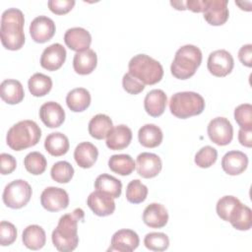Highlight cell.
<instances>
[{"label":"cell","mask_w":252,"mask_h":252,"mask_svg":"<svg viewBox=\"0 0 252 252\" xmlns=\"http://www.w3.org/2000/svg\"><path fill=\"white\" fill-rule=\"evenodd\" d=\"M85 213L81 208L75 209L72 213L63 215L57 226L51 234L52 243L58 251L70 252L77 248L79 243L78 222L83 220Z\"/></svg>","instance_id":"cell-1"},{"label":"cell","mask_w":252,"mask_h":252,"mask_svg":"<svg viewBox=\"0 0 252 252\" xmlns=\"http://www.w3.org/2000/svg\"><path fill=\"white\" fill-rule=\"evenodd\" d=\"M25 18L21 10L9 8L2 13L0 36L3 46L8 50H19L24 46Z\"/></svg>","instance_id":"cell-2"},{"label":"cell","mask_w":252,"mask_h":252,"mask_svg":"<svg viewBox=\"0 0 252 252\" xmlns=\"http://www.w3.org/2000/svg\"><path fill=\"white\" fill-rule=\"evenodd\" d=\"M41 137V129L32 120H22L7 132V145L14 151H23L35 146Z\"/></svg>","instance_id":"cell-3"},{"label":"cell","mask_w":252,"mask_h":252,"mask_svg":"<svg viewBox=\"0 0 252 252\" xmlns=\"http://www.w3.org/2000/svg\"><path fill=\"white\" fill-rule=\"evenodd\" d=\"M202 63V51L193 44L181 46L176 52L170 66L171 74L179 80L191 78Z\"/></svg>","instance_id":"cell-4"},{"label":"cell","mask_w":252,"mask_h":252,"mask_svg":"<svg viewBox=\"0 0 252 252\" xmlns=\"http://www.w3.org/2000/svg\"><path fill=\"white\" fill-rule=\"evenodd\" d=\"M129 74L144 85H155L162 79L163 68L156 59L146 54H137L128 64Z\"/></svg>","instance_id":"cell-5"},{"label":"cell","mask_w":252,"mask_h":252,"mask_svg":"<svg viewBox=\"0 0 252 252\" xmlns=\"http://www.w3.org/2000/svg\"><path fill=\"white\" fill-rule=\"evenodd\" d=\"M205 109L204 97L195 92H179L169 100V110L177 118L185 119L201 114Z\"/></svg>","instance_id":"cell-6"},{"label":"cell","mask_w":252,"mask_h":252,"mask_svg":"<svg viewBox=\"0 0 252 252\" xmlns=\"http://www.w3.org/2000/svg\"><path fill=\"white\" fill-rule=\"evenodd\" d=\"M32 190L31 185L23 179H17L4 188L2 199L4 204L11 209H21L31 200Z\"/></svg>","instance_id":"cell-7"},{"label":"cell","mask_w":252,"mask_h":252,"mask_svg":"<svg viewBox=\"0 0 252 252\" xmlns=\"http://www.w3.org/2000/svg\"><path fill=\"white\" fill-rule=\"evenodd\" d=\"M210 140L218 146L228 145L233 138V127L225 117H216L210 121L207 128Z\"/></svg>","instance_id":"cell-8"},{"label":"cell","mask_w":252,"mask_h":252,"mask_svg":"<svg viewBox=\"0 0 252 252\" xmlns=\"http://www.w3.org/2000/svg\"><path fill=\"white\" fill-rule=\"evenodd\" d=\"M233 66V57L225 49L215 50L208 57L207 67L213 76L225 77L232 71Z\"/></svg>","instance_id":"cell-9"},{"label":"cell","mask_w":252,"mask_h":252,"mask_svg":"<svg viewBox=\"0 0 252 252\" xmlns=\"http://www.w3.org/2000/svg\"><path fill=\"white\" fill-rule=\"evenodd\" d=\"M41 206L48 212L64 210L69 205L68 193L59 187H47L40 195Z\"/></svg>","instance_id":"cell-10"},{"label":"cell","mask_w":252,"mask_h":252,"mask_svg":"<svg viewBox=\"0 0 252 252\" xmlns=\"http://www.w3.org/2000/svg\"><path fill=\"white\" fill-rule=\"evenodd\" d=\"M56 28L54 22L46 16H38L34 18L30 25V33L32 38L37 43H44L50 40Z\"/></svg>","instance_id":"cell-11"},{"label":"cell","mask_w":252,"mask_h":252,"mask_svg":"<svg viewBox=\"0 0 252 252\" xmlns=\"http://www.w3.org/2000/svg\"><path fill=\"white\" fill-rule=\"evenodd\" d=\"M140 243V238L137 232L132 229H119L111 237V245L109 251L132 252Z\"/></svg>","instance_id":"cell-12"},{"label":"cell","mask_w":252,"mask_h":252,"mask_svg":"<svg viewBox=\"0 0 252 252\" xmlns=\"http://www.w3.org/2000/svg\"><path fill=\"white\" fill-rule=\"evenodd\" d=\"M66 49L60 43H53L42 51L40 66L47 71H56L62 67L66 60Z\"/></svg>","instance_id":"cell-13"},{"label":"cell","mask_w":252,"mask_h":252,"mask_svg":"<svg viewBox=\"0 0 252 252\" xmlns=\"http://www.w3.org/2000/svg\"><path fill=\"white\" fill-rule=\"evenodd\" d=\"M162 168L160 158L153 153H142L137 157L136 169L143 178L156 177Z\"/></svg>","instance_id":"cell-14"},{"label":"cell","mask_w":252,"mask_h":252,"mask_svg":"<svg viewBox=\"0 0 252 252\" xmlns=\"http://www.w3.org/2000/svg\"><path fill=\"white\" fill-rule=\"evenodd\" d=\"M87 204L93 213L98 217L109 216L115 211L114 199L98 190H95L89 195Z\"/></svg>","instance_id":"cell-15"},{"label":"cell","mask_w":252,"mask_h":252,"mask_svg":"<svg viewBox=\"0 0 252 252\" xmlns=\"http://www.w3.org/2000/svg\"><path fill=\"white\" fill-rule=\"evenodd\" d=\"M227 0H208L204 14L205 21L211 26H221L228 20Z\"/></svg>","instance_id":"cell-16"},{"label":"cell","mask_w":252,"mask_h":252,"mask_svg":"<svg viewBox=\"0 0 252 252\" xmlns=\"http://www.w3.org/2000/svg\"><path fill=\"white\" fill-rule=\"evenodd\" d=\"M65 44L76 52L89 49L92 43L91 33L84 28L75 27L68 29L64 34Z\"/></svg>","instance_id":"cell-17"},{"label":"cell","mask_w":252,"mask_h":252,"mask_svg":"<svg viewBox=\"0 0 252 252\" xmlns=\"http://www.w3.org/2000/svg\"><path fill=\"white\" fill-rule=\"evenodd\" d=\"M39 118L48 128H57L65 120V111L58 102L47 101L39 108Z\"/></svg>","instance_id":"cell-18"},{"label":"cell","mask_w":252,"mask_h":252,"mask_svg":"<svg viewBox=\"0 0 252 252\" xmlns=\"http://www.w3.org/2000/svg\"><path fill=\"white\" fill-rule=\"evenodd\" d=\"M247 165L248 158L240 151L227 152L221 158V167L228 175H238L244 172Z\"/></svg>","instance_id":"cell-19"},{"label":"cell","mask_w":252,"mask_h":252,"mask_svg":"<svg viewBox=\"0 0 252 252\" xmlns=\"http://www.w3.org/2000/svg\"><path fill=\"white\" fill-rule=\"evenodd\" d=\"M143 221L152 228H161L168 221V213L163 205L152 203L143 212Z\"/></svg>","instance_id":"cell-20"},{"label":"cell","mask_w":252,"mask_h":252,"mask_svg":"<svg viewBox=\"0 0 252 252\" xmlns=\"http://www.w3.org/2000/svg\"><path fill=\"white\" fill-rule=\"evenodd\" d=\"M167 103V96L162 90L155 89L150 91L144 99V108L146 112L152 117L160 116Z\"/></svg>","instance_id":"cell-21"},{"label":"cell","mask_w":252,"mask_h":252,"mask_svg":"<svg viewBox=\"0 0 252 252\" xmlns=\"http://www.w3.org/2000/svg\"><path fill=\"white\" fill-rule=\"evenodd\" d=\"M132 141V131L131 129L120 124L111 130V132L106 137V146L112 151H120L127 148Z\"/></svg>","instance_id":"cell-22"},{"label":"cell","mask_w":252,"mask_h":252,"mask_svg":"<svg viewBox=\"0 0 252 252\" xmlns=\"http://www.w3.org/2000/svg\"><path fill=\"white\" fill-rule=\"evenodd\" d=\"M0 96L8 104L20 103L25 96L21 82L14 79L4 80L0 85Z\"/></svg>","instance_id":"cell-23"},{"label":"cell","mask_w":252,"mask_h":252,"mask_svg":"<svg viewBox=\"0 0 252 252\" xmlns=\"http://www.w3.org/2000/svg\"><path fill=\"white\" fill-rule=\"evenodd\" d=\"M98 157L97 148L90 142L80 143L74 151V158L77 164L82 168L92 167Z\"/></svg>","instance_id":"cell-24"},{"label":"cell","mask_w":252,"mask_h":252,"mask_svg":"<svg viewBox=\"0 0 252 252\" xmlns=\"http://www.w3.org/2000/svg\"><path fill=\"white\" fill-rule=\"evenodd\" d=\"M97 56L96 53L89 48L87 50L77 52L73 58V68L79 75H89L96 67Z\"/></svg>","instance_id":"cell-25"},{"label":"cell","mask_w":252,"mask_h":252,"mask_svg":"<svg viewBox=\"0 0 252 252\" xmlns=\"http://www.w3.org/2000/svg\"><path fill=\"white\" fill-rule=\"evenodd\" d=\"M22 240L27 248L31 250H39L44 246L46 241L45 231L37 224L28 225L23 231Z\"/></svg>","instance_id":"cell-26"},{"label":"cell","mask_w":252,"mask_h":252,"mask_svg":"<svg viewBox=\"0 0 252 252\" xmlns=\"http://www.w3.org/2000/svg\"><path fill=\"white\" fill-rule=\"evenodd\" d=\"M89 133L90 135L96 139L102 140L108 136V134L113 129V123L110 117L106 114H96L89 122Z\"/></svg>","instance_id":"cell-27"},{"label":"cell","mask_w":252,"mask_h":252,"mask_svg":"<svg viewBox=\"0 0 252 252\" xmlns=\"http://www.w3.org/2000/svg\"><path fill=\"white\" fill-rule=\"evenodd\" d=\"M66 103L72 111L82 112L91 104V94L85 88L73 89L66 95Z\"/></svg>","instance_id":"cell-28"},{"label":"cell","mask_w":252,"mask_h":252,"mask_svg":"<svg viewBox=\"0 0 252 252\" xmlns=\"http://www.w3.org/2000/svg\"><path fill=\"white\" fill-rule=\"evenodd\" d=\"M69 140L66 135L61 132H53L46 136L44 140V148L46 152L53 157H61L69 151Z\"/></svg>","instance_id":"cell-29"},{"label":"cell","mask_w":252,"mask_h":252,"mask_svg":"<svg viewBox=\"0 0 252 252\" xmlns=\"http://www.w3.org/2000/svg\"><path fill=\"white\" fill-rule=\"evenodd\" d=\"M162 131L156 124H145L139 129L138 139L145 148H156L162 142Z\"/></svg>","instance_id":"cell-30"},{"label":"cell","mask_w":252,"mask_h":252,"mask_svg":"<svg viewBox=\"0 0 252 252\" xmlns=\"http://www.w3.org/2000/svg\"><path fill=\"white\" fill-rule=\"evenodd\" d=\"M94 188L100 192H103L113 199L119 198L122 191V183L116 177L102 173L95 178L94 181Z\"/></svg>","instance_id":"cell-31"},{"label":"cell","mask_w":252,"mask_h":252,"mask_svg":"<svg viewBox=\"0 0 252 252\" xmlns=\"http://www.w3.org/2000/svg\"><path fill=\"white\" fill-rule=\"evenodd\" d=\"M108 167L114 173L125 176L131 174L134 171L136 168V162L129 155H113L108 159Z\"/></svg>","instance_id":"cell-32"},{"label":"cell","mask_w":252,"mask_h":252,"mask_svg":"<svg viewBox=\"0 0 252 252\" xmlns=\"http://www.w3.org/2000/svg\"><path fill=\"white\" fill-rule=\"evenodd\" d=\"M28 87L33 96H44L51 91L52 80L49 76L42 73H35L29 79Z\"/></svg>","instance_id":"cell-33"},{"label":"cell","mask_w":252,"mask_h":252,"mask_svg":"<svg viewBox=\"0 0 252 252\" xmlns=\"http://www.w3.org/2000/svg\"><path fill=\"white\" fill-rule=\"evenodd\" d=\"M240 204L241 202L234 196H223L217 203V214L221 220L229 221L233 217L234 213L236 212V210L238 209V207L240 206Z\"/></svg>","instance_id":"cell-34"},{"label":"cell","mask_w":252,"mask_h":252,"mask_svg":"<svg viewBox=\"0 0 252 252\" xmlns=\"http://www.w3.org/2000/svg\"><path fill=\"white\" fill-rule=\"evenodd\" d=\"M229 222L237 230H249L252 226L251 209L241 203Z\"/></svg>","instance_id":"cell-35"},{"label":"cell","mask_w":252,"mask_h":252,"mask_svg":"<svg viewBox=\"0 0 252 252\" xmlns=\"http://www.w3.org/2000/svg\"><path fill=\"white\" fill-rule=\"evenodd\" d=\"M24 165L30 173L33 175L42 174L47 166L45 157L39 152H32L28 154L24 159Z\"/></svg>","instance_id":"cell-36"},{"label":"cell","mask_w":252,"mask_h":252,"mask_svg":"<svg viewBox=\"0 0 252 252\" xmlns=\"http://www.w3.org/2000/svg\"><path fill=\"white\" fill-rule=\"evenodd\" d=\"M148 196V187L139 179L130 181L126 187V199L132 204H140Z\"/></svg>","instance_id":"cell-37"},{"label":"cell","mask_w":252,"mask_h":252,"mask_svg":"<svg viewBox=\"0 0 252 252\" xmlns=\"http://www.w3.org/2000/svg\"><path fill=\"white\" fill-rule=\"evenodd\" d=\"M51 178L58 183H68L74 175L73 166L65 160L55 162L50 170Z\"/></svg>","instance_id":"cell-38"},{"label":"cell","mask_w":252,"mask_h":252,"mask_svg":"<svg viewBox=\"0 0 252 252\" xmlns=\"http://www.w3.org/2000/svg\"><path fill=\"white\" fill-rule=\"evenodd\" d=\"M145 246L152 251H164L169 246V238L163 232H150L144 238Z\"/></svg>","instance_id":"cell-39"},{"label":"cell","mask_w":252,"mask_h":252,"mask_svg":"<svg viewBox=\"0 0 252 252\" xmlns=\"http://www.w3.org/2000/svg\"><path fill=\"white\" fill-rule=\"evenodd\" d=\"M217 158L218 151L211 146H205L196 153L194 160L199 167L208 168L216 162Z\"/></svg>","instance_id":"cell-40"},{"label":"cell","mask_w":252,"mask_h":252,"mask_svg":"<svg viewBox=\"0 0 252 252\" xmlns=\"http://www.w3.org/2000/svg\"><path fill=\"white\" fill-rule=\"evenodd\" d=\"M234 119L241 129H252V105L242 103L234 109Z\"/></svg>","instance_id":"cell-41"},{"label":"cell","mask_w":252,"mask_h":252,"mask_svg":"<svg viewBox=\"0 0 252 252\" xmlns=\"http://www.w3.org/2000/svg\"><path fill=\"white\" fill-rule=\"evenodd\" d=\"M17 228L9 221L2 220L0 223V244L2 246H8L15 242L17 239Z\"/></svg>","instance_id":"cell-42"},{"label":"cell","mask_w":252,"mask_h":252,"mask_svg":"<svg viewBox=\"0 0 252 252\" xmlns=\"http://www.w3.org/2000/svg\"><path fill=\"white\" fill-rule=\"evenodd\" d=\"M123 89L130 94H138L142 93L145 89V85L142 84L139 80L134 78L129 73L124 74L122 78Z\"/></svg>","instance_id":"cell-43"},{"label":"cell","mask_w":252,"mask_h":252,"mask_svg":"<svg viewBox=\"0 0 252 252\" xmlns=\"http://www.w3.org/2000/svg\"><path fill=\"white\" fill-rule=\"evenodd\" d=\"M49 10L56 15H64L70 12L74 5V0H49L47 2Z\"/></svg>","instance_id":"cell-44"},{"label":"cell","mask_w":252,"mask_h":252,"mask_svg":"<svg viewBox=\"0 0 252 252\" xmlns=\"http://www.w3.org/2000/svg\"><path fill=\"white\" fill-rule=\"evenodd\" d=\"M17 166V161L15 158L9 154L2 153L0 155V171L1 174L6 175L12 173Z\"/></svg>","instance_id":"cell-45"},{"label":"cell","mask_w":252,"mask_h":252,"mask_svg":"<svg viewBox=\"0 0 252 252\" xmlns=\"http://www.w3.org/2000/svg\"><path fill=\"white\" fill-rule=\"evenodd\" d=\"M238 59L244 66L249 68L252 66V44L248 43L240 47L238 51Z\"/></svg>","instance_id":"cell-46"},{"label":"cell","mask_w":252,"mask_h":252,"mask_svg":"<svg viewBox=\"0 0 252 252\" xmlns=\"http://www.w3.org/2000/svg\"><path fill=\"white\" fill-rule=\"evenodd\" d=\"M208 0H188L185 1V9L195 13H203L207 7Z\"/></svg>","instance_id":"cell-47"},{"label":"cell","mask_w":252,"mask_h":252,"mask_svg":"<svg viewBox=\"0 0 252 252\" xmlns=\"http://www.w3.org/2000/svg\"><path fill=\"white\" fill-rule=\"evenodd\" d=\"M238 141L239 143L247 148L252 146V129H239L238 131Z\"/></svg>","instance_id":"cell-48"},{"label":"cell","mask_w":252,"mask_h":252,"mask_svg":"<svg viewBox=\"0 0 252 252\" xmlns=\"http://www.w3.org/2000/svg\"><path fill=\"white\" fill-rule=\"evenodd\" d=\"M170 5L173 6V8L176 10H186L185 1H170Z\"/></svg>","instance_id":"cell-49"}]
</instances>
